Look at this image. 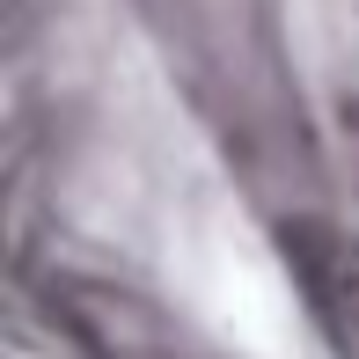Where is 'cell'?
Listing matches in <instances>:
<instances>
[{"label": "cell", "instance_id": "cell-1", "mask_svg": "<svg viewBox=\"0 0 359 359\" xmlns=\"http://www.w3.org/2000/svg\"><path fill=\"white\" fill-rule=\"evenodd\" d=\"M279 250H286V271L301 286V308L323 330V345L337 359H359V242L323 220H293Z\"/></svg>", "mask_w": 359, "mask_h": 359}]
</instances>
